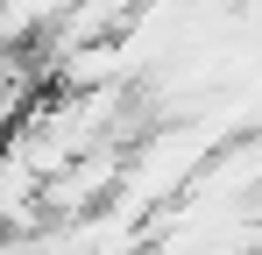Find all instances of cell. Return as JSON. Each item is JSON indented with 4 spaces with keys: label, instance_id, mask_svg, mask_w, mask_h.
Returning <instances> with one entry per match:
<instances>
[]
</instances>
